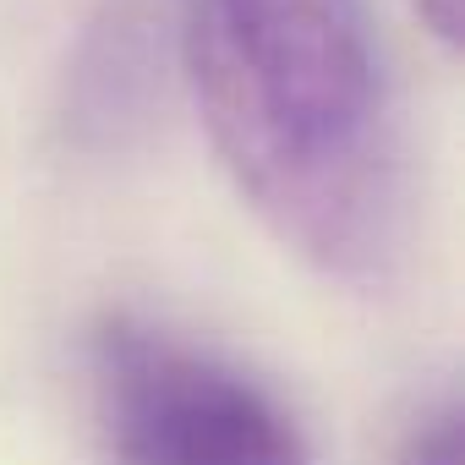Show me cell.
I'll use <instances>...</instances> for the list:
<instances>
[{
  "mask_svg": "<svg viewBox=\"0 0 465 465\" xmlns=\"http://www.w3.org/2000/svg\"><path fill=\"white\" fill-rule=\"evenodd\" d=\"M153 17L143 6H110L104 23L88 34L77 77H72V115L94 143H121L126 126L148 115L153 94Z\"/></svg>",
  "mask_w": 465,
  "mask_h": 465,
  "instance_id": "3957f363",
  "label": "cell"
},
{
  "mask_svg": "<svg viewBox=\"0 0 465 465\" xmlns=\"http://www.w3.org/2000/svg\"><path fill=\"white\" fill-rule=\"evenodd\" d=\"M405 465H460V421L454 416H438L432 427L416 432Z\"/></svg>",
  "mask_w": 465,
  "mask_h": 465,
  "instance_id": "277c9868",
  "label": "cell"
},
{
  "mask_svg": "<svg viewBox=\"0 0 465 465\" xmlns=\"http://www.w3.org/2000/svg\"><path fill=\"white\" fill-rule=\"evenodd\" d=\"M421 23L443 39V45H460V28H465V0H416Z\"/></svg>",
  "mask_w": 465,
  "mask_h": 465,
  "instance_id": "5b68a950",
  "label": "cell"
},
{
  "mask_svg": "<svg viewBox=\"0 0 465 465\" xmlns=\"http://www.w3.org/2000/svg\"><path fill=\"white\" fill-rule=\"evenodd\" d=\"M99 394L121 465H312L258 383L159 329L110 323L99 334Z\"/></svg>",
  "mask_w": 465,
  "mask_h": 465,
  "instance_id": "7a4b0ae2",
  "label": "cell"
},
{
  "mask_svg": "<svg viewBox=\"0 0 465 465\" xmlns=\"http://www.w3.org/2000/svg\"><path fill=\"white\" fill-rule=\"evenodd\" d=\"M186 72L274 236L340 280H378L400 252V153L367 0H192Z\"/></svg>",
  "mask_w": 465,
  "mask_h": 465,
  "instance_id": "6da1fadb",
  "label": "cell"
}]
</instances>
